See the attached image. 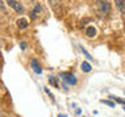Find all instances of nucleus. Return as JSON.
I'll return each mask as SVG.
<instances>
[{
  "instance_id": "obj_1",
  "label": "nucleus",
  "mask_w": 125,
  "mask_h": 117,
  "mask_svg": "<svg viewBox=\"0 0 125 117\" xmlns=\"http://www.w3.org/2000/svg\"><path fill=\"white\" fill-rule=\"evenodd\" d=\"M95 12L99 17H107L111 12V4L108 0H96L95 3Z\"/></svg>"
},
{
  "instance_id": "obj_2",
  "label": "nucleus",
  "mask_w": 125,
  "mask_h": 117,
  "mask_svg": "<svg viewBox=\"0 0 125 117\" xmlns=\"http://www.w3.org/2000/svg\"><path fill=\"white\" fill-rule=\"evenodd\" d=\"M7 4L12 8V9H14L17 13H23V5L18 1V0H7Z\"/></svg>"
},
{
  "instance_id": "obj_3",
  "label": "nucleus",
  "mask_w": 125,
  "mask_h": 117,
  "mask_svg": "<svg viewBox=\"0 0 125 117\" xmlns=\"http://www.w3.org/2000/svg\"><path fill=\"white\" fill-rule=\"evenodd\" d=\"M60 78L62 81H65L66 83L72 85V86L77 83L76 77H74V74H72V73H60Z\"/></svg>"
},
{
  "instance_id": "obj_4",
  "label": "nucleus",
  "mask_w": 125,
  "mask_h": 117,
  "mask_svg": "<svg viewBox=\"0 0 125 117\" xmlns=\"http://www.w3.org/2000/svg\"><path fill=\"white\" fill-rule=\"evenodd\" d=\"M42 12H43V8H42V5H41V4H37V5L34 7L33 12H31V20L38 18L39 16L42 14Z\"/></svg>"
},
{
  "instance_id": "obj_5",
  "label": "nucleus",
  "mask_w": 125,
  "mask_h": 117,
  "mask_svg": "<svg viewBox=\"0 0 125 117\" xmlns=\"http://www.w3.org/2000/svg\"><path fill=\"white\" fill-rule=\"evenodd\" d=\"M31 68H33V70L37 74H41L42 73V68L39 66V62H38L37 58H33V60H31Z\"/></svg>"
},
{
  "instance_id": "obj_6",
  "label": "nucleus",
  "mask_w": 125,
  "mask_h": 117,
  "mask_svg": "<svg viewBox=\"0 0 125 117\" xmlns=\"http://www.w3.org/2000/svg\"><path fill=\"white\" fill-rule=\"evenodd\" d=\"M85 33H86V37H89V38H94V37L96 35V29H95L94 26H89V27H86Z\"/></svg>"
},
{
  "instance_id": "obj_7",
  "label": "nucleus",
  "mask_w": 125,
  "mask_h": 117,
  "mask_svg": "<svg viewBox=\"0 0 125 117\" xmlns=\"http://www.w3.org/2000/svg\"><path fill=\"white\" fill-rule=\"evenodd\" d=\"M117 9L120 10V13L125 14V0H115Z\"/></svg>"
},
{
  "instance_id": "obj_8",
  "label": "nucleus",
  "mask_w": 125,
  "mask_h": 117,
  "mask_svg": "<svg viewBox=\"0 0 125 117\" xmlns=\"http://www.w3.org/2000/svg\"><path fill=\"white\" fill-rule=\"evenodd\" d=\"M81 69H82V72H85V73H89V72H91L93 66L90 65L87 61H83V62L81 64Z\"/></svg>"
},
{
  "instance_id": "obj_9",
  "label": "nucleus",
  "mask_w": 125,
  "mask_h": 117,
  "mask_svg": "<svg viewBox=\"0 0 125 117\" xmlns=\"http://www.w3.org/2000/svg\"><path fill=\"white\" fill-rule=\"evenodd\" d=\"M27 25H29V23H27V21H26L25 18H20V20H17V26L20 27V29H26Z\"/></svg>"
},
{
  "instance_id": "obj_10",
  "label": "nucleus",
  "mask_w": 125,
  "mask_h": 117,
  "mask_svg": "<svg viewBox=\"0 0 125 117\" xmlns=\"http://www.w3.org/2000/svg\"><path fill=\"white\" fill-rule=\"evenodd\" d=\"M48 81L51 82V83H53L55 87H60V86H59V83H57V79H56L55 77H50V78H48Z\"/></svg>"
},
{
  "instance_id": "obj_11",
  "label": "nucleus",
  "mask_w": 125,
  "mask_h": 117,
  "mask_svg": "<svg viewBox=\"0 0 125 117\" xmlns=\"http://www.w3.org/2000/svg\"><path fill=\"white\" fill-rule=\"evenodd\" d=\"M81 49H82V52H83V55H85V56L89 58V60H93V57L90 56V55H89V52H87V51H86V49L83 48V47H81Z\"/></svg>"
},
{
  "instance_id": "obj_12",
  "label": "nucleus",
  "mask_w": 125,
  "mask_h": 117,
  "mask_svg": "<svg viewBox=\"0 0 125 117\" xmlns=\"http://www.w3.org/2000/svg\"><path fill=\"white\" fill-rule=\"evenodd\" d=\"M102 103L107 104V105H109V107H115V103H112V101H109V100H102Z\"/></svg>"
},
{
  "instance_id": "obj_13",
  "label": "nucleus",
  "mask_w": 125,
  "mask_h": 117,
  "mask_svg": "<svg viewBox=\"0 0 125 117\" xmlns=\"http://www.w3.org/2000/svg\"><path fill=\"white\" fill-rule=\"evenodd\" d=\"M48 1H50V4H51V5H52V4L55 5V4H56V1H57V0H48Z\"/></svg>"
},
{
  "instance_id": "obj_14",
  "label": "nucleus",
  "mask_w": 125,
  "mask_h": 117,
  "mask_svg": "<svg viewBox=\"0 0 125 117\" xmlns=\"http://www.w3.org/2000/svg\"><path fill=\"white\" fill-rule=\"evenodd\" d=\"M0 9H4V4H3L1 0H0Z\"/></svg>"
},
{
  "instance_id": "obj_15",
  "label": "nucleus",
  "mask_w": 125,
  "mask_h": 117,
  "mask_svg": "<svg viewBox=\"0 0 125 117\" xmlns=\"http://www.w3.org/2000/svg\"><path fill=\"white\" fill-rule=\"evenodd\" d=\"M25 44H26V43H23V42L21 43V48H22V49H23V48H25Z\"/></svg>"
},
{
  "instance_id": "obj_16",
  "label": "nucleus",
  "mask_w": 125,
  "mask_h": 117,
  "mask_svg": "<svg viewBox=\"0 0 125 117\" xmlns=\"http://www.w3.org/2000/svg\"><path fill=\"white\" fill-rule=\"evenodd\" d=\"M59 117H66L65 115H59Z\"/></svg>"
},
{
  "instance_id": "obj_17",
  "label": "nucleus",
  "mask_w": 125,
  "mask_h": 117,
  "mask_svg": "<svg viewBox=\"0 0 125 117\" xmlns=\"http://www.w3.org/2000/svg\"><path fill=\"white\" fill-rule=\"evenodd\" d=\"M0 117H3V113L1 112H0Z\"/></svg>"
}]
</instances>
